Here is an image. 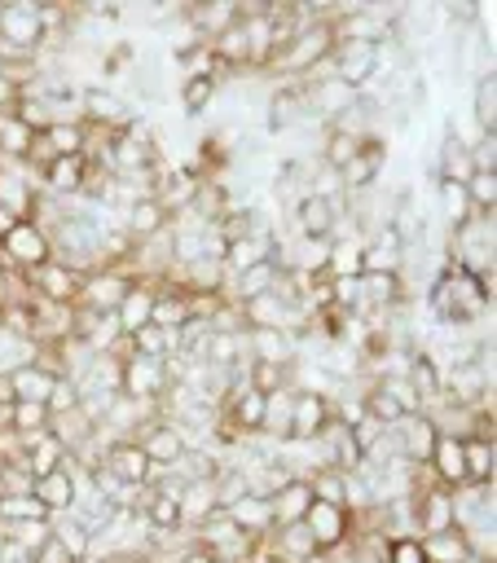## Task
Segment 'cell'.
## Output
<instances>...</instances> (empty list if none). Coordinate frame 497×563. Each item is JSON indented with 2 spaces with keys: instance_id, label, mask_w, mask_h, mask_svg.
<instances>
[{
  "instance_id": "cell-19",
  "label": "cell",
  "mask_w": 497,
  "mask_h": 563,
  "mask_svg": "<svg viewBox=\"0 0 497 563\" xmlns=\"http://www.w3.org/2000/svg\"><path fill=\"white\" fill-rule=\"evenodd\" d=\"M158 290H163V282H154V277H132V286L123 290V299H119V308H114V317H119V330H123V334H132V330H141V325H150V312H154Z\"/></svg>"
},
{
  "instance_id": "cell-56",
  "label": "cell",
  "mask_w": 497,
  "mask_h": 563,
  "mask_svg": "<svg viewBox=\"0 0 497 563\" xmlns=\"http://www.w3.org/2000/svg\"><path fill=\"white\" fill-rule=\"evenodd\" d=\"M176 563H220V559H216L207 545H194V541H189V545L176 554Z\"/></svg>"
},
{
  "instance_id": "cell-25",
  "label": "cell",
  "mask_w": 497,
  "mask_h": 563,
  "mask_svg": "<svg viewBox=\"0 0 497 563\" xmlns=\"http://www.w3.org/2000/svg\"><path fill=\"white\" fill-rule=\"evenodd\" d=\"M167 224H172V216H167L154 198H136L128 211H119V229H123L132 242H150V238L167 233Z\"/></svg>"
},
{
  "instance_id": "cell-2",
  "label": "cell",
  "mask_w": 497,
  "mask_h": 563,
  "mask_svg": "<svg viewBox=\"0 0 497 563\" xmlns=\"http://www.w3.org/2000/svg\"><path fill=\"white\" fill-rule=\"evenodd\" d=\"M330 53H334V26H330V18H308L295 35H290V44L268 62V79L273 84H290V79H308L312 70H321L325 62H330Z\"/></svg>"
},
{
  "instance_id": "cell-10",
  "label": "cell",
  "mask_w": 497,
  "mask_h": 563,
  "mask_svg": "<svg viewBox=\"0 0 497 563\" xmlns=\"http://www.w3.org/2000/svg\"><path fill=\"white\" fill-rule=\"evenodd\" d=\"M409 501H413V532L418 537H431V532L453 528V488H444L440 479H431L427 488H418Z\"/></svg>"
},
{
  "instance_id": "cell-29",
  "label": "cell",
  "mask_w": 497,
  "mask_h": 563,
  "mask_svg": "<svg viewBox=\"0 0 497 563\" xmlns=\"http://www.w3.org/2000/svg\"><path fill=\"white\" fill-rule=\"evenodd\" d=\"M31 141H35V128L13 106H0V158L4 163H26Z\"/></svg>"
},
{
  "instance_id": "cell-47",
  "label": "cell",
  "mask_w": 497,
  "mask_h": 563,
  "mask_svg": "<svg viewBox=\"0 0 497 563\" xmlns=\"http://www.w3.org/2000/svg\"><path fill=\"white\" fill-rule=\"evenodd\" d=\"M462 189H466L471 211H479V216H493L497 211V172H471Z\"/></svg>"
},
{
  "instance_id": "cell-12",
  "label": "cell",
  "mask_w": 497,
  "mask_h": 563,
  "mask_svg": "<svg viewBox=\"0 0 497 563\" xmlns=\"http://www.w3.org/2000/svg\"><path fill=\"white\" fill-rule=\"evenodd\" d=\"M31 277V286H35V295L44 299V303H79V286H84V273L79 268H70L66 260H48V264H40L35 273H26Z\"/></svg>"
},
{
  "instance_id": "cell-30",
  "label": "cell",
  "mask_w": 497,
  "mask_h": 563,
  "mask_svg": "<svg viewBox=\"0 0 497 563\" xmlns=\"http://www.w3.org/2000/svg\"><path fill=\"white\" fill-rule=\"evenodd\" d=\"M189 321H194L189 295H185V290H176L172 282H163V290H158V299H154V312H150V325H158V330L176 334V330H185Z\"/></svg>"
},
{
  "instance_id": "cell-6",
  "label": "cell",
  "mask_w": 497,
  "mask_h": 563,
  "mask_svg": "<svg viewBox=\"0 0 497 563\" xmlns=\"http://www.w3.org/2000/svg\"><path fill=\"white\" fill-rule=\"evenodd\" d=\"M141 449H145V457L158 466V471H172L180 457H185V449H189V440H185V431L172 422V418H163V413H154V418H145L141 427H136V435H132Z\"/></svg>"
},
{
  "instance_id": "cell-1",
  "label": "cell",
  "mask_w": 497,
  "mask_h": 563,
  "mask_svg": "<svg viewBox=\"0 0 497 563\" xmlns=\"http://www.w3.org/2000/svg\"><path fill=\"white\" fill-rule=\"evenodd\" d=\"M427 308H431V317L440 325L466 330L484 312H493V295L484 290V277H475V273H466V268H457V264H449L440 255V273L427 286Z\"/></svg>"
},
{
  "instance_id": "cell-18",
  "label": "cell",
  "mask_w": 497,
  "mask_h": 563,
  "mask_svg": "<svg viewBox=\"0 0 497 563\" xmlns=\"http://www.w3.org/2000/svg\"><path fill=\"white\" fill-rule=\"evenodd\" d=\"M435 422L427 413H405L396 427H391V444L400 453V462H427L431 457V444H435Z\"/></svg>"
},
{
  "instance_id": "cell-7",
  "label": "cell",
  "mask_w": 497,
  "mask_h": 563,
  "mask_svg": "<svg viewBox=\"0 0 497 563\" xmlns=\"http://www.w3.org/2000/svg\"><path fill=\"white\" fill-rule=\"evenodd\" d=\"M383 163H387V136H378V128L369 136H361L356 154L339 167V180H343V194H365L378 185L383 176Z\"/></svg>"
},
{
  "instance_id": "cell-39",
  "label": "cell",
  "mask_w": 497,
  "mask_h": 563,
  "mask_svg": "<svg viewBox=\"0 0 497 563\" xmlns=\"http://www.w3.org/2000/svg\"><path fill=\"white\" fill-rule=\"evenodd\" d=\"M154 488V484H150ZM145 515V523H150V532H185V523H180V493H158L154 488V497H150V506L141 510Z\"/></svg>"
},
{
  "instance_id": "cell-49",
  "label": "cell",
  "mask_w": 497,
  "mask_h": 563,
  "mask_svg": "<svg viewBox=\"0 0 497 563\" xmlns=\"http://www.w3.org/2000/svg\"><path fill=\"white\" fill-rule=\"evenodd\" d=\"M303 479H308V488H312L317 501H339V506H343V497H347V475H343V471L317 466V471H308Z\"/></svg>"
},
{
  "instance_id": "cell-38",
  "label": "cell",
  "mask_w": 497,
  "mask_h": 563,
  "mask_svg": "<svg viewBox=\"0 0 497 563\" xmlns=\"http://www.w3.org/2000/svg\"><path fill=\"white\" fill-rule=\"evenodd\" d=\"M308 506H312V488H308L303 475L286 479V484L273 493V515H277V523H299V519L308 515Z\"/></svg>"
},
{
  "instance_id": "cell-46",
  "label": "cell",
  "mask_w": 497,
  "mask_h": 563,
  "mask_svg": "<svg viewBox=\"0 0 497 563\" xmlns=\"http://www.w3.org/2000/svg\"><path fill=\"white\" fill-rule=\"evenodd\" d=\"M216 97H220V79H211V75H185L180 79V106H185V114H202Z\"/></svg>"
},
{
  "instance_id": "cell-15",
  "label": "cell",
  "mask_w": 497,
  "mask_h": 563,
  "mask_svg": "<svg viewBox=\"0 0 497 563\" xmlns=\"http://www.w3.org/2000/svg\"><path fill=\"white\" fill-rule=\"evenodd\" d=\"M101 466H106L119 484H150V475H154V462L145 457V449H141L136 440H106Z\"/></svg>"
},
{
  "instance_id": "cell-50",
  "label": "cell",
  "mask_w": 497,
  "mask_h": 563,
  "mask_svg": "<svg viewBox=\"0 0 497 563\" xmlns=\"http://www.w3.org/2000/svg\"><path fill=\"white\" fill-rule=\"evenodd\" d=\"M31 519H53L31 493H18V497H0V523H31Z\"/></svg>"
},
{
  "instance_id": "cell-22",
  "label": "cell",
  "mask_w": 497,
  "mask_h": 563,
  "mask_svg": "<svg viewBox=\"0 0 497 563\" xmlns=\"http://www.w3.org/2000/svg\"><path fill=\"white\" fill-rule=\"evenodd\" d=\"M273 251H277V229H259V233H246V238H238V242H224V273H242V268H251V264H264V260H273Z\"/></svg>"
},
{
  "instance_id": "cell-42",
  "label": "cell",
  "mask_w": 497,
  "mask_h": 563,
  "mask_svg": "<svg viewBox=\"0 0 497 563\" xmlns=\"http://www.w3.org/2000/svg\"><path fill=\"white\" fill-rule=\"evenodd\" d=\"M44 141H48L53 158H70V154H88L92 132L84 123H48L44 128Z\"/></svg>"
},
{
  "instance_id": "cell-57",
  "label": "cell",
  "mask_w": 497,
  "mask_h": 563,
  "mask_svg": "<svg viewBox=\"0 0 497 563\" xmlns=\"http://www.w3.org/2000/svg\"><path fill=\"white\" fill-rule=\"evenodd\" d=\"M4 167H9V163H4V158H0V172H4Z\"/></svg>"
},
{
  "instance_id": "cell-33",
  "label": "cell",
  "mask_w": 497,
  "mask_h": 563,
  "mask_svg": "<svg viewBox=\"0 0 497 563\" xmlns=\"http://www.w3.org/2000/svg\"><path fill=\"white\" fill-rule=\"evenodd\" d=\"M268 541H273V550H277V563H308V559L317 554V541H312V532H308L303 519H299V523H277V528L268 532Z\"/></svg>"
},
{
  "instance_id": "cell-34",
  "label": "cell",
  "mask_w": 497,
  "mask_h": 563,
  "mask_svg": "<svg viewBox=\"0 0 497 563\" xmlns=\"http://www.w3.org/2000/svg\"><path fill=\"white\" fill-rule=\"evenodd\" d=\"M53 383H57V374H48V369H44V365H35V361H26V365L9 369V387H13V400L48 405V396H53Z\"/></svg>"
},
{
  "instance_id": "cell-24",
  "label": "cell",
  "mask_w": 497,
  "mask_h": 563,
  "mask_svg": "<svg viewBox=\"0 0 497 563\" xmlns=\"http://www.w3.org/2000/svg\"><path fill=\"white\" fill-rule=\"evenodd\" d=\"M88 180V154H70V158H53L44 172H40V189L57 194V198H79Z\"/></svg>"
},
{
  "instance_id": "cell-45",
  "label": "cell",
  "mask_w": 497,
  "mask_h": 563,
  "mask_svg": "<svg viewBox=\"0 0 497 563\" xmlns=\"http://www.w3.org/2000/svg\"><path fill=\"white\" fill-rule=\"evenodd\" d=\"M361 238H334L330 242V264H325V273L330 277H361L365 273V264H361Z\"/></svg>"
},
{
  "instance_id": "cell-26",
  "label": "cell",
  "mask_w": 497,
  "mask_h": 563,
  "mask_svg": "<svg viewBox=\"0 0 497 563\" xmlns=\"http://www.w3.org/2000/svg\"><path fill=\"white\" fill-rule=\"evenodd\" d=\"M66 449H62V440L53 435V431H35V435H22V466L31 471V479H40V475H48V471H57V466H66Z\"/></svg>"
},
{
  "instance_id": "cell-41",
  "label": "cell",
  "mask_w": 497,
  "mask_h": 563,
  "mask_svg": "<svg viewBox=\"0 0 497 563\" xmlns=\"http://www.w3.org/2000/svg\"><path fill=\"white\" fill-rule=\"evenodd\" d=\"M53 537L66 545V554H70L75 563H84V559L97 550V537H92L75 515H53Z\"/></svg>"
},
{
  "instance_id": "cell-36",
  "label": "cell",
  "mask_w": 497,
  "mask_h": 563,
  "mask_svg": "<svg viewBox=\"0 0 497 563\" xmlns=\"http://www.w3.org/2000/svg\"><path fill=\"white\" fill-rule=\"evenodd\" d=\"M220 501H216V479H198V484H185L180 488V523L185 532H194L207 515H216Z\"/></svg>"
},
{
  "instance_id": "cell-28",
  "label": "cell",
  "mask_w": 497,
  "mask_h": 563,
  "mask_svg": "<svg viewBox=\"0 0 497 563\" xmlns=\"http://www.w3.org/2000/svg\"><path fill=\"white\" fill-rule=\"evenodd\" d=\"M422 541V554L427 563H475V550H471V537L453 523L444 532H431V537H418Z\"/></svg>"
},
{
  "instance_id": "cell-54",
  "label": "cell",
  "mask_w": 497,
  "mask_h": 563,
  "mask_svg": "<svg viewBox=\"0 0 497 563\" xmlns=\"http://www.w3.org/2000/svg\"><path fill=\"white\" fill-rule=\"evenodd\" d=\"M79 405V383L75 378H57L53 383V396H48V413H66Z\"/></svg>"
},
{
  "instance_id": "cell-9",
  "label": "cell",
  "mask_w": 497,
  "mask_h": 563,
  "mask_svg": "<svg viewBox=\"0 0 497 563\" xmlns=\"http://www.w3.org/2000/svg\"><path fill=\"white\" fill-rule=\"evenodd\" d=\"M374 48H378V44H365V40H339L325 66H330V75L343 79L352 92H369V84H374Z\"/></svg>"
},
{
  "instance_id": "cell-32",
  "label": "cell",
  "mask_w": 497,
  "mask_h": 563,
  "mask_svg": "<svg viewBox=\"0 0 497 563\" xmlns=\"http://www.w3.org/2000/svg\"><path fill=\"white\" fill-rule=\"evenodd\" d=\"M462 462H466V484L484 488L497 475V440L484 435H462Z\"/></svg>"
},
{
  "instance_id": "cell-55",
  "label": "cell",
  "mask_w": 497,
  "mask_h": 563,
  "mask_svg": "<svg viewBox=\"0 0 497 563\" xmlns=\"http://www.w3.org/2000/svg\"><path fill=\"white\" fill-rule=\"evenodd\" d=\"M31 563H75V559L66 554V545H62L57 537H48V541H44V545L31 554Z\"/></svg>"
},
{
  "instance_id": "cell-40",
  "label": "cell",
  "mask_w": 497,
  "mask_h": 563,
  "mask_svg": "<svg viewBox=\"0 0 497 563\" xmlns=\"http://www.w3.org/2000/svg\"><path fill=\"white\" fill-rule=\"evenodd\" d=\"M471 119H475V132H497V75H479L475 79Z\"/></svg>"
},
{
  "instance_id": "cell-53",
  "label": "cell",
  "mask_w": 497,
  "mask_h": 563,
  "mask_svg": "<svg viewBox=\"0 0 497 563\" xmlns=\"http://www.w3.org/2000/svg\"><path fill=\"white\" fill-rule=\"evenodd\" d=\"M383 563H427L422 541H418V537H391V541H387V559H383Z\"/></svg>"
},
{
  "instance_id": "cell-23",
  "label": "cell",
  "mask_w": 497,
  "mask_h": 563,
  "mask_svg": "<svg viewBox=\"0 0 497 563\" xmlns=\"http://www.w3.org/2000/svg\"><path fill=\"white\" fill-rule=\"evenodd\" d=\"M431 475L444 484V488H462L466 484V462H462V435L453 431H440L435 444H431V457H427Z\"/></svg>"
},
{
  "instance_id": "cell-5",
  "label": "cell",
  "mask_w": 497,
  "mask_h": 563,
  "mask_svg": "<svg viewBox=\"0 0 497 563\" xmlns=\"http://www.w3.org/2000/svg\"><path fill=\"white\" fill-rule=\"evenodd\" d=\"M0 251H4V260H9L13 268H22V273H35L40 264L53 260V242H48V233H44L35 220H13V224L0 233Z\"/></svg>"
},
{
  "instance_id": "cell-58",
  "label": "cell",
  "mask_w": 497,
  "mask_h": 563,
  "mask_svg": "<svg viewBox=\"0 0 497 563\" xmlns=\"http://www.w3.org/2000/svg\"><path fill=\"white\" fill-rule=\"evenodd\" d=\"M0 330H4V321H0Z\"/></svg>"
},
{
  "instance_id": "cell-21",
  "label": "cell",
  "mask_w": 497,
  "mask_h": 563,
  "mask_svg": "<svg viewBox=\"0 0 497 563\" xmlns=\"http://www.w3.org/2000/svg\"><path fill=\"white\" fill-rule=\"evenodd\" d=\"M224 515L233 519L238 532L246 537H268L277 528V515H273V497H259V493H242L224 506Z\"/></svg>"
},
{
  "instance_id": "cell-52",
  "label": "cell",
  "mask_w": 497,
  "mask_h": 563,
  "mask_svg": "<svg viewBox=\"0 0 497 563\" xmlns=\"http://www.w3.org/2000/svg\"><path fill=\"white\" fill-rule=\"evenodd\" d=\"M347 431H352V440H356V449H361L365 457H369V453L383 444V435H387V427H383L378 418H369V413H361V418H356Z\"/></svg>"
},
{
  "instance_id": "cell-44",
  "label": "cell",
  "mask_w": 497,
  "mask_h": 563,
  "mask_svg": "<svg viewBox=\"0 0 497 563\" xmlns=\"http://www.w3.org/2000/svg\"><path fill=\"white\" fill-rule=\"evenodd\" d=\"M435 198H440V220H444V229H457V224H466L475 211H471V202H466V189L457 185V180H435Z\"/></svg>"
},
{
  "instance_id": "cell-35",
  "label": "cell",
  "mask_w": 497,
  "mask_h": 563,
  "mask_svg": "<svg viewBox=\"0 0 497 563\" xmlns=\"http://www.w3.org/2000/svg\"><path fill=\"white\" fill-rule=\"evenodd\" d=\"M48 431L62 440V449H66V453H79V449L97 435V422L75 405V409H66V413H53V418H48Z\"/></svg>"
},
{
  "instance_id": "cell-51",
  "label": "cell",
  "mask_w": 497,
  "mask_h": 563,
  "mask_svg": "<svg viewBox=\"0 0 497 563\" xmlns=\"http://www.w3.org/2000/svg\"><path fill=\"white\" fill-rule=\"evenodd\" d=\"M48 405H31V400H13V422L9 431L18 435H35V431H48Z\"/></svg>"
},
{
  "instance_id": "cell-4",
  "label": "cell",
  "mask_w": 497,
  "mask_h": 563,
  "mask_svg": "<svg viewBox=\"0 0 497 563\" xmlns=\"http://www.w3.org/2000/svg\"><path fill=\"white\" fill-rule=\"evenodd\" d=\"M172 391L167 383V361L163 356H119V396L141 400V405H163V396Z\"/></svg>"
},
{
  "instance_id": "cell-11",
  "label": "cell",
  "mask_w": 497,
  "mask_h": 563,
  "mask_svg": "<svg viewBox=\"0 0 497 563\" xmlns=\"http://www.w3.org/2000/svg\"><path fill=\"white\" fill-rule=\"evenodd\" d=\"M405 255H409V242L400 238V229H391L387 220L365 238L361 246V264L365 273H405Z\"/></svg>"
},
{
  "instance_id": "cell-14",
  "label": "cell",
  "mask_w": 497,
  "mask_h": 563,
  "mask_svg": "<svg viewBox=\"0 0 497 563\" xmlns=\"http://www.w3.org/2000/svg\"><path fill=\"white\" fill-rule=\"evenodd\" d=\"M128 286H132V273H119V268H92V273H84L79 308H88V312H114Z\"/></svg>"
},
{
  "instance_id": "cell-37",
  "label": "cell",
  "mask_w": 497,
  "mask_h": 563,
  "mask_svg": "<svg viewBox=\"0 0 497 563\" xmlns=\"http://www.w3.org/2000/svg\"><path fill=\"white\" fill-rule=\"evenodd\" d=\"M290 405H295V387H277L264 396V427L259 435H268L273 444H286L290 440Z\"/></svg>"
},
{
  "instance_id": "cell-43",
  "label": "cell",
  "mask_w": 497,
  "mask_h": 563,
  "mask_svg": "<svg viewBox=\"0 0 497 563\" xmlns=\"http://www.w3.org/2000/svg\"><path fill=\"white\" fill-rule=\"evenodd\" d=\"M290 374H295V365H277V361H255V356H246V369H242V378H246V387H255V391H277V387H295L290 383Z\"/></svg>"
},
{
  "instance_id": "cell-3",
  "label": "cell",
  "mask_w": 497,
  "mask_h": 563,
  "mask_svg": "<svg viewBox=\"0 0 497 563\" xmlns=\"http://www.w3.org/2000/svg\"><path fill=\"white\" fill-rule=\"evenodd\" d=\"M48 40L40 0H9L0 4V48L9 53H40Z\"/></svg>"
},
{
  "instance_id": "cell-31",
  "label": "cell",
  "mask_w": 497,
  "mask_h": 563,
  "mask_svg": "<svg viewBox=\"0 0 497 563\" xmlns=\"http://www.w3.org/2000/svg\"><path fill=\"white\" fill-rule=\"evenodd\" d=\"M405 378H409V387L418 391V400H422V413L435 405V396H440V365H435V356L427 352V347H418L413 343V352H409V369H405Z\"/></svg>"
},
{
  "instance_id": "cell-17",
  "label": "cell",
  "mask_w": 497,
  "mask_h": 563,
  "mask_svg": "<svg viewBox=\"0 0 497 563\" xmlns=\"http://www.w3.org/2000/svg\"><path fill=\"white\" fill-rule=\"evenodd\" d=\"M264 123H268V132H286V128L308 123V106H303V84L299 79L273 84V92L264 101Z\"/></svg>"
},
{
  "instance_id": "cell-8",
  "label": "cell",
  "mask_w": 497,
  "mask_h": 563,
  "mask_svg": "<svg viewBox=\"0 0 497 563\" xmlns=\"http://www.w3.org/2000/svg\"><path fill=\"white\" fill-rule=\"evenodd\" d=\"M303 523H308L317 550H339V545H347L352 532H356V515H352L347 506H339V501H317V497H312Z\"/></svg>"
},
{
  "instance_id": "cell-13",
  "label": "cell",
  "mask_w": 497,
  "mask_h": 563,
  "mask_svg": "<svg viewBox=\"0 0 497 563\" xmlns=\"http://www.w3.org/2000/svg\"><path fill=\"white\" fill-rule=\"evenodd\" d=\"M325 422H334V405L330 396L312 391V387H295V405H290V440L308 444L317 431H325Z\"/></svg>"
},
{
  "instance_id": "cell-48",
  "label": "cell",
  "mask_w": 497,
  "mask_h": 563,
  "mask_svg": "<svg viewBox=\"0 0 497 563\" xmlns=\"http://www.w3.org/2000/svg\"><path fill=\"white\" fill-rule=\"evenodd\" d=\"M356 136H347V132H339V128H325V136H321V154H317V163L321 167H330V172H339L352 154H356Z\"/></svg>"
},
{
  "instance_id": "cell-27",
  "label": "cell",
  "mask_w": 497,
  "mask_h": 563,
  "mask_svg": "<svg viewBox=\"0 0 497 563\" xmlns=\"http://www.w3.org/2000/svg\"><path fill=\"white\" fill-rule=\"evenodd\" d=\"M242 347L255 361H277V365H295L299 361L290 330H242Z\"/></svg>"
},
{
  "instance_id": "cell-16",
  "label": "cell",
  "mask_w": 497,
  "mask_h": 563,
  "mask_svg": "<svg viewBox=\"0 0 497 563\" xmlns=\"http://www.w3.org/2000/svg\"><path fill=\"white\" fill-rule=\"evenodd\" d=\"M79 488H84V479L70 471V462L57 466V471H48V475H40V479H31V497H35L48 515H66V510L79 501Z\"/></svg>"
},
{
  "instance_id": "cell-20",
  "label": "cell",
  "mask_w": 497,
  "mask_h": 563,
  "mask_svg": "<svg viewBox=\"0 0 497 563\" xmlns=\"http://www.w3.org/2000/svg\"><path fill=\"white\" fill-rule=\"evenodd\" d=\"M40 176L26 172L22 163H9L0 172V211H9L13 220H31V202H35Z\"/></svg>"
}]
</instances>
